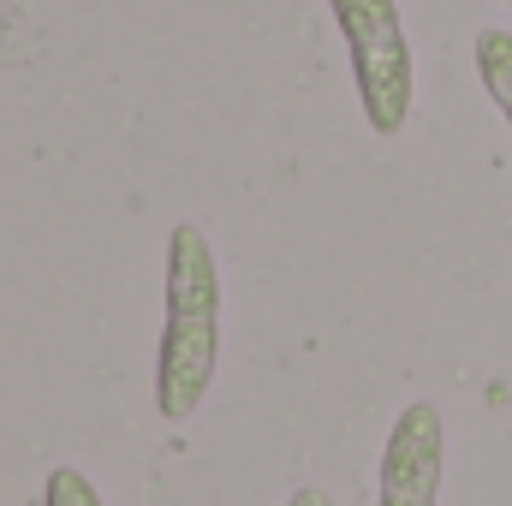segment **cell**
Masks as SVG:
<instances>
[{
    "instance_id": "obj_6",
    "label": "cell",
    "mask_w": 512,
    "mask_h": 506,
    "mask_svg": "<svg viewBox=\"0 0 512 506\" xmlns=\"http://www.w3.org/2000/svg\"><path fill=\"white\" fill-rule=\"evenodd\" d=\"M286 506H340L334 501V489H322V483H304V489H292Z\"/></svg>"
},
{
    "instance_id": "obj_1",
    "label": "cell",
    "mask_w": 512,
    "mask_h": 506,
    "mask_svg": "<svg viewBox=\"0 0 512 506\" xmlns=\"http://www.w3.org/2000/svg\"><path fill=\"white\" fill-rule=\"evenodd\" d=\"M221 370V262L197 221H179L161 251V346H155V411L191 423Z\"/></svg>"
},
{
    "instance_id": "obj_2",
    "label": "cell",
    "mask_w": 512,
    "mask_h": 506,
    "mask_svg": "<svg viewBox=\"0 0 512 506\" xmlns=\"http://www.w3.org/2000/svg\"><path fill=\"white\" fill-rule=\"evenodd\" d=\"M328 12L352 54V90H358L364 126L376 137H399L411 126V96H417V66H411L399 0H328Z\"/></svg>"
},
{
    "instance_id": "obj_7",
    "label": "cell",
    "mask_w": 512,
    "mask_h": 506,
    "mask_svg": "<svg viewBox=\"0 0 512 506\" xmlns=\"http://www.w3.org/2000/svg\"><path fill=\"white\" fill-rule=\"evenodd\" d=\"M507 6H512V0H507Z\"/></svg>"
},
{
    "instance_id": "obj_4",
    "label": "cell",
    "mask_w": 512,
    "mask_h": 506,
    "mask_svg": "<svg viewBox=\"0 0 512 506\" xmlns=\"http://www.w3.org/2000/svg\"><path fill=\"white\" fill-rule=\"evenodd\" d=\"M471 60H477V84H483V96L501 108V120L512 126V30H477V42H471Z\"/></svg>"
},
{
    "instance_id": "obj_3",
    "label": "cell",
    "mask_w": 512,
    "mask_h": 506,
    "mask_svg": "<svg viewBox=\"0 0 512 506\" xmlns=\"http://www.w3.org/2000/svg\"><path fill=\"white\" fill-rule=\"evenodd\" d=\"M441 483H447V417L435 399H411L387 429L376 506H441Z\"/></svg>"
},
{
    "instance_id": "obj_5",
    "label": "cell",
    "mask_w": 512,
    "mask_h": 506,
    "mask_svg": "<svg viewBox=\"0 0 512 506\" xmlns=\"http://www.w3.org/2000/svg\"><path fill=\"white\" fill-rule=\"evenodd\" d=\"M42 506H108V501H102V489L90 483V471H78V465H54L48 483H42Z\"/></svg>"
}]
</instances>
